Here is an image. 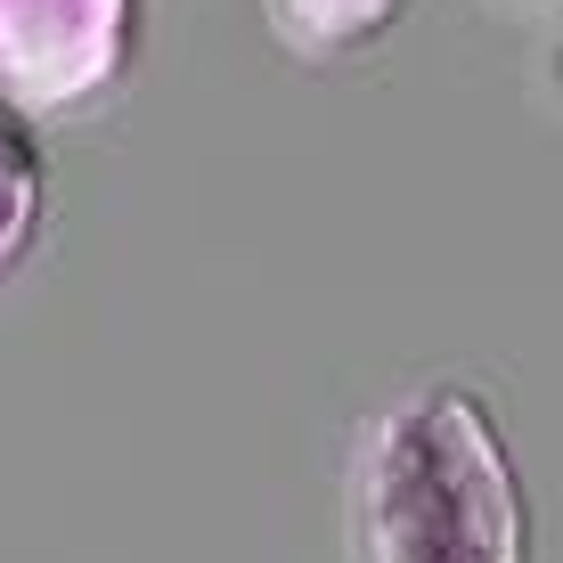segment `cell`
<instances>
[{
  "mask_svg": "<svg viewBox=\"0 0 563 563\" xmlns=\"http://www.w3.org/2000/svg\"><path fill=\"white\" fill-rule=\"evenodd\" d=\"M352 548L360 563H531L522 474L465 384H417L360 433Z\"/></svg>",
  "mask_w": 563,
  "mask_h": 563,
  "instance_id": "cell-1",
  "label": "cell"
},
{
  "mask_svg": "<svg viewBox=\"0 0 563 563\" xmlns=\"http://www.w3.org/2000/svg\"><path fill=\"white\" fill-rule=\"evenodd\" d=\"M140 0H0V107L74 114L123 82Z\"/></svg>",
  "mask_w": 563,
  "mask_h": 563,
  "instance_id": "cell-2",
  "label": "cell"
},
{
  "mask_svg": "<svg viewBox=\"0 0 563 563\" xmlns=\"http://www.w3.org/2000/svg\"><path fill=\"white\" fill-rule=\"evenodd\" d=\"M400 9L409 0H262V25L302 66H335V57H360L367 42H384L400 25Z\"/></svg>",
  "mask_w": 563,
  "mask_h": 563,
  "instance_id": "cell-3",
  "label": "cell"
},
{
  "mask_svg": "<svg viewBox=\"0 0 563 563\" xmlns=\"http://www.w3.org/2000/svg\"><path fill=\"white\" fill-rule=\"evenodd\" d=\"M33 238H42V147H33L25 114L0 107V286L16 278Z\"/></svg>",
  "mask_w": 563,
  "mask_h": 563,
  "instance_id": "cell-4",
  "label": "cell"
}]
</instances>
